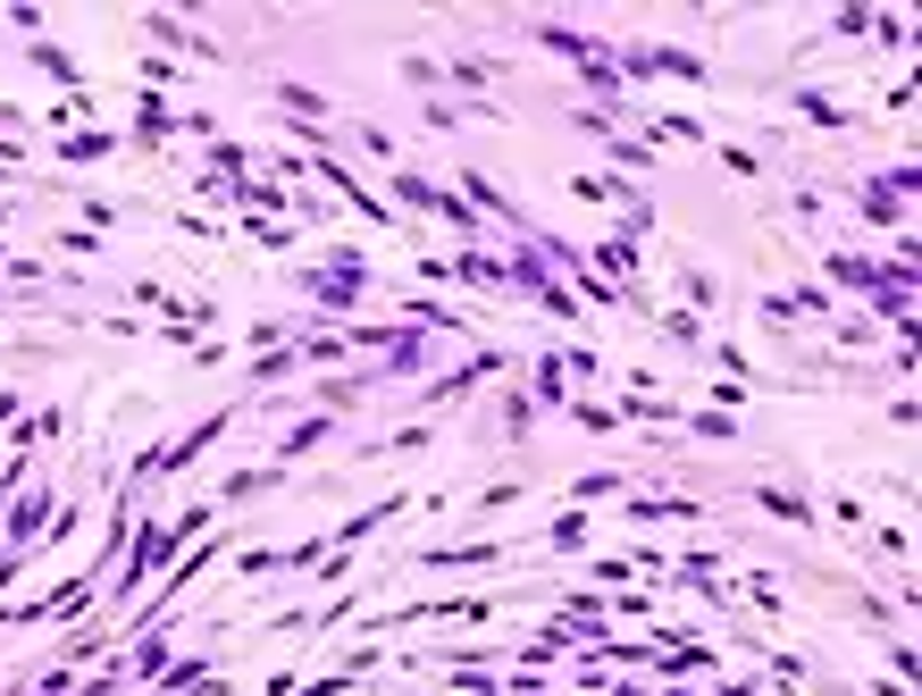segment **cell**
<instances>
[{
    "label": "cell",
    "instance_id": "cell-3",
    "mask_svg": "<svg viewBox=\"0 0 922 696\" xmlns=\"http://www.w3.org/2000/svg\"><path fill=\"white\" fill-rule=\"evenodd\" d=\"M528 395H537V403H570V386H563V353H537V370H528Z\"/></svg>",
    "mask_w": 922,
    "mask_h": 696
},
{
    "label": "cell",
    "instance_id": "cell-15",
    "mask_svg": "<svg viewBox=\"0 0 922 696\" xmlns=\"http://www.w3.org/2000/svg\"><path fill=\"white\" fill-rule=\"evenodd\" d=\"M9 169H18V143H0V176H9Z\"/></svg>",
    "mask_w": 922,
    "mask_h": 696
},
{
    "label": "cell",
    "instance_id": "cell-10",
    "mask_svg": "<svg viewBox=\"0 0 922 696\" xmlns=\"http://www.w3.org/2000/svg\"><path fill=\"white\" fill-rule=\"evenodd\" d=\"M395 202H412V210H436V185H419V176L395 160Z\"/></svg>",
    "mask_w": 922,
    "mask_h": 696
},
{
    "label": "cell",
    "instance_id": "cell-8",
    "mask_svg": "<svg viewBox=\"0 0 922 696\" xmlns=\"http://www.w3.org/2000/svg\"><path fill=\"white\" fill-rule=\"evenodd\" d=\"M277 101L294 118H327V93H311V84H277Z\"/></svg>",
    "mask_w": 922,
    "mask_h": 696
},
{
    "label": "cell",
    "instance_id": "cell-2",
    "mask_svg": "<svg viewBox=\"0 0 922 696\" xmlns=\"http://www.w3.org/2000/svg\"><path fill=\"white\" fill-rule=\"evenodd\" d=\"M478 563H504V546H495V537H478V546H436V554H419V571H478Z\"/></svg>",
    "mask_w": 922,
    "mask_h": 696
},
{
    "label": "cell",
    "instance_id": "cell-7",
    "mask_svg": "<svg viewBox=\"0 0 922 696\" xmlns=\"http://www.w3.org/2000/svg\"><path fill=\"white\" fill-rule=\"evenodd\" d=\"M754 495H763V512H772V521H806V528H813V504H806V495H789V487H754Z\"/></svg>",
    "mask_w": 922,
    "mask_h": 696
},
{
    "label": "cell",
    "instance_id": "cell-6",
    "mask_svg": "<svg viewBox=\"0 0 922 696\" xmlns=\"http://www.w3.org/2000/svg\"><path fill=\"white\" fill-rule=\"evenodd\" d=\"M528 420H537V403H528V386H511V395H504V436H511V445H528V436H537Z\"/></svg>",
    "mask_w": 922,
    "mask_h": 696
},
{
    "label": "cell",
    "instance_id": "cell-16",
    "mask_svg": "<svg viewBox=\"0 0 922 696\" xmlns=\"http://www.w3.org/2000/svg\"><path fill=\"white\" fill-rule=\"evenodd\" d=\"M662 696H697V688H662Z\"/></svg>",
    "mask_w": 922,
    "mask_h": 696
},
{
    "label": "cell",
    "instance_id": "cell-4",
    "mask_svg": "<svg viewBox=\"0 0 922 696\" xmlns=\"http://www.w3.org/2000/svg\"><path fill=\"white\" fill-rule=\"evenodd\" d=\"M336 436V420H294V428L277 436V462H294V453H311V445H327Z\"/></svg>",
    "mask_w": 922,
    "mask_h": 696
},
{
    "label": "cell",
    "instance_id": "cell-13",
    "mask_svg": "<svg viewBox=\"0 0 922 696\" xmlns=\"http://www.w3.org/2000/svg\"><path fill=\"white\" fill-rule=\"evenodd\" d=\"M554 546H563V554L587 546V521H579V512H563V521H554Z\"/></svg>",
    "mask_w": 922,
    "mask_h": 696
},
{
    "label": "cell",
    "instance_id": "cell-14",
    "mask_svg": "<svg viewBox=\"0 0 922 696\" xmlns=\"http://www.w3.org/2000/svg\"><path fill=\"white\" fill-rule=\"evenodd\" d=\"M688 428H697V436H713V445H721V436H738V420H730V412H697Z\"/></svg>",
    "mask_w": 922,
    "mask_h": 696
},
{
    "label": "cell",
    "instance_id": "cell-9",
    "mask_svg": "<svg viewBox=\"0 0 922 696\" xmlns=\"http://www.w3.org/2000/svg\"><path fill=\"white\" fill-rule=\"evenodd\" d=\"M604 160H621V169H655V151L629 143V134H604Z\"/></svg>",
    "mask_w": 922,
    "mask_h": 696
},
{
    "label": "cell",
    "instance_id": "cell-5",
    "mask_svg": "<svg viewBox=\"0 0 922 696\" xmlns=\"http://www.w3.org/2000/svg\"><path fill=\"white\" fill-rule=\"evenodd\" d=\"M34 68L51 75V84H68V93H75V84H84V68H75V59L59 51V42H34Z\"/></svg>",
    "mask_w": 922,
    "mask_h": 696
},
{
    "label": "cell",
    "instance_id": "cell-1",
    "mask_svg": "<svg viewBox=\"0 0 922 696\" xmlns=\"http://www.w3.org/2000/svg\"><path fill=\"white\" fill-rule=\"evenodd\" d=\"M143 34L176 42V51H193V59H219V42H210V34H193V26H185V18H169V9H143Z\"/></svg>",
    "mask_w": 922,
    "mask_h": 696
},
{
    "label": "cell",
    "instance_id": "cell-12",
    "mask_svg": "<svg viewBox=\"0 0 922 696\" xmlns=\"http://www.w3.org/2000/svg\"><path fill=\"white\" fill-rule=\"evenodd\" d=\"M797 110L822 118V127H848V110H839V101H822V93H797Z\"/></svg>",
    "mask_w": 922,
    "mask_h": 696
},
{
    "label": "cell",
    "instance_id": "cell-11",
    "mask_svg": "<svg viewBox=\"0 0 922 696\" xmlns=\"http://www.w3.org/2000/svg\"><path fill=\"white\" fill-rule=\"evenodd\" d=\"M110 151H118V134L101 127V134H75V143H68V160H110Z\"/></svg>",
    "mask_w": 922,
    "mask_h": 696
}]
</instances>
